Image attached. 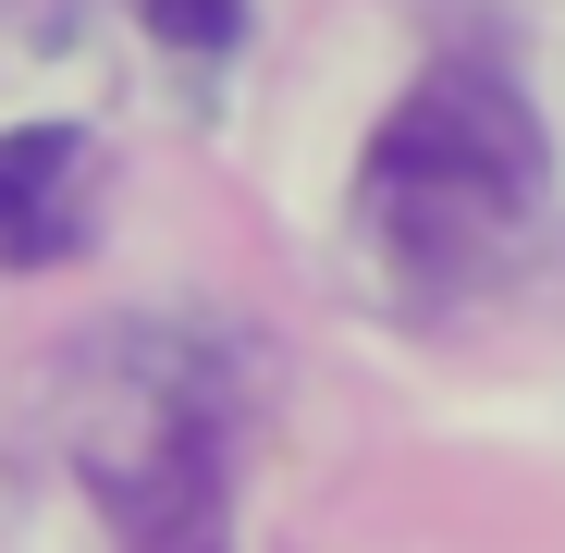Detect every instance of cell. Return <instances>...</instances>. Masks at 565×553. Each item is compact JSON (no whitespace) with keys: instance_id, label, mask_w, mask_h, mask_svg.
I'll return each mask as SVG.
<instances>
[{"instance_id":"7a4b0ae2","label":"cell","mask_w":565,"mask_h":553,"mask_svg":"<svg viewBox=\"0 0 565 553\" xmlns=\"http://www.w3.org/2000/svg\"><path fill=\"white\" fill-rule=\"evenodd\" d=\"M86 492L124 529V553H234L222 480V382L184 357H148L86 418Z\"/></svg>"},{"instance_id":"3957f363","label":"cell","mask_w":565,"mask_h":553,"mask_svg":"<svg viewBox=\"0 0 565 553\" xmlns=\"http://www.w3.org/2000/svg\"><path fill=\"white\" fill-rule=\"evenodd\" d=\"M99 222V148L74 124H13L0 136V270H50Z\"/></svg>"},{"instance_id":"6da1fadb","label":"cell","mask_w":565,"mask_h":553,"mask_svg":"<svg viewBox=\"0 0 565 553\" xmlns=\"http://www.w3.org/2000/svg\"><path fill=\"white\" fill-rule=\"evenodd\" d=\"M541 184H553L541 111L467 62L418 74L369 136V222L406 270H480L504 234L541 222Z\"/></svg>"},{"instance_id":"277c9868","label":"cell","mask_w":565,"mask_h":553,"mask_svg":"<svg viewBox=\"0 0 565 553\" xmlns=\"http://www.w3.org/2000/svg\"><path fill=\"white\" fill-rule=\"evenodd\" d=\"M148 38L210 62V50H234V38H246V0H148Z\"/></svg>"}]
</instances>
